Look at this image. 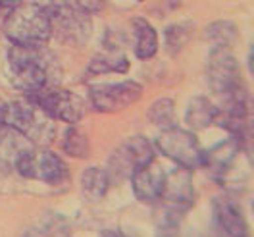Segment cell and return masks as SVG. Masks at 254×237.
Listing matches in <instances>:
<instances>
[{"mask_svg": "<svg viewBox=\"0 0 254 237\" xmlns=\"http://www.w3.org/2000/svg\"><path fill=\"white\" fill-rule=\"evenodd\" d=\"M8 76L12 85L25 95H35L48 85H56L58 60L47 47L12 45L8 50Z\"/></svg>", "mask_w": 254, "mask_h": 237, "instance_id": "6da1fadb", "label": "cell"}, {"mask_svg": "<svg viewBox=\"0 0 254 237\" xmlns=\"http://www.w3.org/2000/svg\"><path fill=\"white\" fill-rule=\"evenodd\" d=\"M4 35L12 45L47 47L52 37L48 0H23L4 19Z\"/></svg>", "mask_w": 254, "mask_h": 237, "instance_id": "7a4b0ae2", "label": "cell"}, {"mask_svg": "<svg viewBox=\"0 0 254 237\" xmlns=\"http://www.w3.org/2000/svg\"><path fill=\"white\" fill-rule=\"evenodd\" d=\"M33 147H48L56 137L54 120L31 96L17 98L8 104V126Z\"/></svg>", "mask_w": 254, "mask_h": 237, "instance_id": "3957f363", "label": "cell"}, {"mask_svg": "<svg viewBox=\"0 0 254 237\" xmlns=\"http://www.w3.org/2000/svg\"><path fill=\"white\" fill-rule=\"evenodd\" d=\"M48 14L52 35H58L62 43L81 47L89 41L93 31L91 14L73 0H48Z\"/></svg>", "mask_w": 254, "mask_h": 237, "instance_id": "277c9868", "label": "cell"}, {"mask_svg": "<svg viewBox=\"0 0 254 237\" xmlns=\"http://www.w3.org/2000/svg\"><path fill=\"white\" fill-rule=\"evenodd\" d=\"M14 166L17 174L33 181H43L48 185H64L69 181L67 164L47 147L23 149L17 155Z\"/></svg>", "mask_w": 254, "mask_h": 237, "instance_id": "5b68a950", "label": "cell"}, {"mask_svg": "<svg viewBox=\"0 0 254 237\" xmlns=\"http://www.w3.org/2000/svg\"><path fill=\"white\" fill-rule=\"evenodd\" d=\"M154 157L156 149L144 135H131L120 143V147L112 153L106 172L112 181L131 179V175L137 170L154 162Z\"/></svg>", "mask_w": 254, "mask_h": 237, "instance_id": "8992f818", "label": "cell"}, {"mask_svg": "<svg viewBox=\"0 0 254 237\" xmlns=\"http://www.w3.org/2000/svg\"><path fill=\"white\" fill-rule=\"evenodd\" d=\"M156 149L179 168L192 172L202 166L204 151L196 139V135L189 129L177 126L162 129L156 137Z\"/></svg>", "mask_w": 254, "mask_h": 237, "instance_id": "52a82bcc", "label": "cell"}, {"mask_svg": "<svg viewBox=\"0 0 254 237\" xmlns=\"http://www.w3.org/2000/svg\"><path fill=\"white\" fill-rule=\"evenodd\" d=\"M31 96L33 100L47 112L54 122H64L67 126H75L87 114V102L77 93L64 89L60 85H48L45 89L37 91Z\"/></svg>", "mask_w": 254, "mask_h": 237, "instance_id": "ba28073f", "label": "cell"}, {"mask_svg": "<svg viewBox=\"0 0 254 237\" xmlns=\"http://www.w3.org/2000/svg\"><path fill=\"white\" fill-rule=\"evenodd\" d=\"M196 193L192 187V172L185 168H175L172 172H166V179L162 185L158 205L160 214L183 218L194 205Z\"/></svg>", "mask_w": 254, "mask_h": 237, "instance_id": "9c48e42d", "label": "cell"}, {"mask_svg": "<svg viewBox=\"0 0 254 237\" xmlns=\"http://www.w3.org/2000/svg\"><path fill=\"white\" fill-rule=\"evenodd\" d=\"M206 81L214 95L220 98L245 93L243 76L237 58L231 50H212L206 64Z\"/></svg>", "mask_w": 254, "mask_h": 237, "instance_id": "30bf717a", "label": "cell"}, {"mask_svg": "<svg viewBox=\"0 0 254 237\" xmlns=\"http://www.w3.org/2000/svg\"><path fill=\"white\" fill-rule=\"evenodd\" d=\"M144 89L139 81H120V83H100L93 85L89 89V100L91 106L96 112L104 114H114V112L126 110L131 104H135L141 96Z\"/></svg>", "mask_w": 254, "mask_h": 237, "instance_id": "8fae6325", "label": "cell"}, {"mask_svg": "<svg viewBox=\"0 0 254 237\" xmlns=\"http://www.w3.org/2000/svg\"><path fill=\"white\" fill-rule=\"evenodd\" d=\"M243 149L237 137H227L222 143H218L214 149L204 151L202 157V168H206L208 174L214 179H218L220 183H223L227 179V175L235 170L237 160L243 157Z\"/></svg>", "mask_w": 254, "mask_h": 237, "instance_id": "7c38bea8", "label": "cell"}, {"mask_svg": "<svg viewBox=\"0 0 254 237\" xmlns=\"http://www.w3.org/2000/svg\"><path fill=\"white\" fill-rule=\"evenodd\" d=\"M212 212L218 234L227 237H249V226L241 208L227 195H218L212 201Z\"/></svg>", "mask_w": 254, "mask_h": 237, "instance_id": "4fadbf2b", "label": "cell"}, {"mask_svg": "<svg viewBox=\"0 0 254 237\" xmlns=\"http://www.w3.org/2000/svg\"><path fill=\"white\" fill-rule=\"evenodd\" d=\"M166 179V172L160 168L158 164L150 162L141 170H137L131 175V187L135 197L144 203V205H156L162 193V185Z\"/></svg>", "mask_w": 254, "mask_h": 237, "instance_id": "5bb4252c", "label": "cell"}, {"mask_svg": "<svg viewBox=\"0 0 254 237\" xmlns=\"http://www.w3.org/2000/svg\"><path fill=\"white\" fill-rule=\"evenodd\" d=\"M127 70H129V60L124 54V48L104 45V50L98 52L87 66V76L96 78L104 74H127Z\"/></svg>", "mask_w": 254, "mask_h": 237, "instance_id": "9a60e30c", "label": "cell"}, {"mask_svg": "<svg viewBox=\"0 0 254 237\" xmlns=\"http://www.w3.org/2000/svg\"><path fill=\"white\" fill-rule=\"evenodd\" d=\"M131 27L135 35V43H133L135 56L139 60H150L158 52V33L154 25L144 17H133Z\"/></svg>", "mask_w": 254, "mask_h": 237, "instance_id": "2e32d148", "label": "cell"}, {"mask_svg": "<svg viewBox=\"0 0 254 237\" xmlns=\"http://www.w3.org/2000/svg\"><path fill=\"white\" fill-rule=\"evenodd\" d=\"M216 116H218V106L210 98L194 96L185 112V124L189 126L190 131H202L210 126H216Z\"/></svg>", "mask_w": 254, "mask_h": 237, "instance_id": "e0dca14e", "label": "cell"}, {"mask_svg": "<svg viewBox=\"0 0 254 237\" xmlns=\"http://www.w3.org/2000/svg\"><path fill=\"white\" fill-rule=\"evenodd\" d=\"M110 185L112 179L104 168L91 166L85 168L81 174V195L87 203H98L100 199H104Z\"/></svg>", "mask_w": 254, "mask_h": 237, "instance_id": "ac0fdd59", "label": "cell"}, {"mask_svg": "<svg viewBox=\"0 0 254 237\" xmlns=\"http://www.w3.org/2000/svg\"><path fill=\"white\" fill-rule=\"evenodd\" d=\"M239 39L237 25L229 19H218L204 29V41L212 50H231Z\"/></svg>", "mask_w": 254, "mask_h": 237, "instance_id": "d6986e66", "label": "cell"}, {"mask_svg": "<svg viewBox=\"0 0 254 237\" xmlns=\"http://www.w3.org/2000/svg\"><path fill=\"white\" fill-rule=\"evenodd\" d=\"M192 31H194V25L190 21H177V23L168 25L164 31V47L168 50V54L177 56L189 45Z\"/></svg>", "mask_w": 254, "mask_h": 237, "instance_id": "ffe728a7", "label": "cell"}, {"mask_svg": "<svg viewBox=\"0 0 254 237\" xmlns=\"http://www.w3.org/2000/svg\"><path fill=\"white\" fill-rule=\"evenodd\" d=\"M62 151L64 155L71 158H87L91 153V143L85 131H81L79 127L69 126L64 131L62 139Z\"/></svg>", "mask_w": 254, "mask_h": 237, "instance_id": "44dd1931", "label": "cell"}, {"mask_svg": "<svg viewBox=\"0 0 254 237\" xmlns=\"http://www.w3.org/2000/svg\"><path fill=\"white\" fill-rule=\"evenodd\" d=\"M148 120L160 129H168L174 127L177 122V112H175V102L170 96H162L158 100H154L150 104V108L146 112Z\"/></svg>", "mask_w": 254, "mask_h": 237, "instance_id": "7402d4cb", "label": "cell"}, {"mask_svg": "<svg viewBox=\"0 0 254 237\" xmlns=\"http://www.w3.org/2000/svg\"><path fill=\"white\" fill-rule=\"evenodd\" d=\"M8 126V102L0 98V129Z\"/></svg>", "mask_w": 254, "mask_h": 237, "instance_id": "603a6c76", "label": "cell"}, {"mask_svg": "<svg viewBox=\"0 0 254 237\" xmlns=\"http://www.w3.org/2000/svg\"><path fill=\"white\" fill-rule=\"evenodd\" d=\"M23 0H0V8H8V10H12V8H16L19 6Z\"/></svg>", "mask_w": 254, "mask_h": 237, "instance_id": "cb8c5ba5", "label": "cell"}, {"mask_svg": "<svg viewBox=\"0 0 254 237\" xmlns=\"http://www.w3.org/2000/svg\"><path fill=\"white\" fill-rule=\"evenodd\" d=\"M249 70H251V74H253L254 78V45L249 50Z\"/></svg>", "mask_w": 254, "mask_h": 237, "instance_id": "d4e9b609", "label": "cell"}, {"mask_svg": "<svg viewBox=\"0 0 254 237\" xmlns=\"http://www.w3.org/2000/svg\"><path fill=\"white\" fill-rule=\"evenodd\" d=\"M218 237H227V236H222V234H218Z\"/></svg>", "mask_w": 254, "mask_h": 237, "instance_id": "484cf974", "label": "cell"}, {"mask_svg": "<svg viewBox=\"0 0 254 237\" xmlns=\"http://www.w3.org/2000/svg\"><path fill=\"white\" fill-rule=\"evenodd\" d=\"M253 214H254V201H253Z\"/></svg>", "mask_w": 254, "mask_h": 237, "instance_id": "4316f807", "label": "cell"}, {"mask_svg": "<svg viewBox=\"0 0 254 237\" xmlns=\"http://www.w3.org/2000/svg\"><path fill=\"white\" fill-rule=\"evenodd\" d=\"M137 2H144V0H137Z\"/></svg>", "mask_w": 254, "mask_h": 237, "instance_id": "83f0119b", "label": "cell"}]
</instances>
